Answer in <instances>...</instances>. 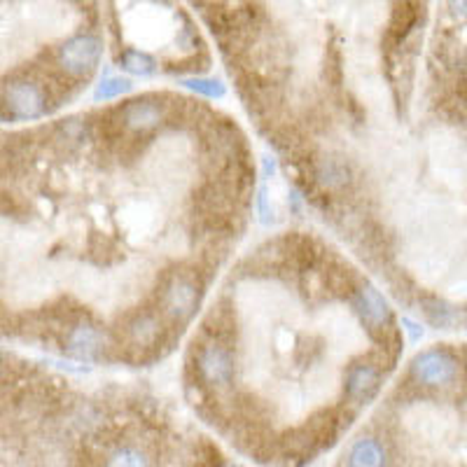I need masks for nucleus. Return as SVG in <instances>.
Segmentation results:
<instances>
[{
	"instance_id": "obj_1",
	"label": "nucleus",
	"mask_w": 467,
	"mask_h": 467,
	"mask_svg": "<svg viewBox=\"0 0 467 467\" xmlns=\"http://www.w3.org/2000/svg\"><path fill=\"white\" fill-rule=\"evenodd\" d=\"M202 292L203 287L194 281L190 271H175L161 287L160 302L164 304L169 318H173L178 325H185L187 320H192V316L197 314Z\"/></svg>"
},
{
	"instance_id": "obj_2",
	"label": "nucleus",
	"mask_w": 467,
	"mask_h": 467,
	"mask_svg": "<svg viewBox=\"0 0 467 467\" xmlns=\"http://www.w3.org/2000/svg\"><path fill=\"white\" fill-rule=\"evenodd\" d=\"M194 377L203 386L227 388L234 379V353L232 346L203 341L194 348Z\"/></svg>"
},
{
	"instance_id": "obj_3",
	"label": "nucleus",
	"mask_w": 467,
	"mask_h": 467,
	"mask_svg": "<svg viewBox=\"0 0 467 467\" xmlns=\"http://www.w3.org/2000/svg\"><path fill=\"white\" fill-rule=\"evenodd\" d=\"M103 54L101 40L96 36H75L70 37L68 43H64V47L58 49V61L64 66L66 75H75V78H82V75H89L91 70L99 66V58Z\"/></svg>"
},
{
	"instance_id": "obj_4",
	"label": "nucleus",
	"mask_w": 467,
	"mask_h": 467,
	"mask_svg": "<svg viewBox=\"0 0 467 467\" xmlns=\"http://www.w3.org/2000/svg\"><path fill=\"white\" fill-rule=\"evenodd\" d=\"M5 106L16 119H36L47 110V91L33 80H15L5 89Z\"/></svg>"
},
{
	"instance_id": "obj_5",
	"label": "nucleus",
	"mask_w": 467,
	"mask_h": 467,
	"mask_svg": "<svg viewBox=\"0 0 467 467\" xmlns=\"http://www.w3.org/2000/svg\"><path fill=\"white\" fill-rule=\"evenodd\" d=\"M458 374V362L449 350H428L411 365V379L420 386H446Z\"/></svg>"
},
{
	"instance_id": "obj_6",
	"label": "nucleus",
	"mask_w": 467,
	"mask_h": 467,
	"mask_svg": "<svg viewBox=\"0 0 467 467\" xmlns=\"http://www.w3.org/2000/svg\"><path fill=\"white\" fill-rule=\"evenodd\" d=\"M119 115H122L124 127L136 133L152 131L166 119L161 96L152 94L140 96V99H133V101L119 106Z\"/></svg>"
},
{
	"instance_id": "obj_7",
	"label": "nucleus",
	"mask_w": 467,
	"mask_h": 467,
	"mask_svg": "<svg viewBox=\"0 0 467 467\" xmlns=\"http://www.w3.org/2000/svg\"><path fill=\"white\" fill-rule=\"evenodd\" d=\"M350 299H353V304H356V308L360 311L362 320H365V325L369 327L372 335L393 327V311H390V306H388V302L381 297V292H379L377 287L367 285V283L362 285L360 283Z\"/></svg>"
},
{
	"instance_id": "obj_8",
	"label": "nucleus",
	"mask_w": 467,
	"mask_h": 467,
	"mask_svg": "<svg viewBox=\"0 0 467 467\" xmlns=\"http://www.w3.org/2000/svg\"><path fill=\"white\" fill-rule=\"evenodd\" d=\"M379 386H381V372L369 362H358L346 374V395L353 404L369 402L379 393Z\"/></svg>"
},
{
	"instance_id": "obj_9",
	"label": "nucleus",
	"mask_w": 467,
	"mask_h": 467,
	"mask_svg": "<svg viewBox=\"0 0 467 467\" xmlns=\"http://www.w3.org/2000/svg\"><path fill=\"white\" fill-rule=\"evenodd\" d=\"M346 467H388V449L377 437H360L346 453Z\"/></svg>"
},
{
	"instance_id": "obj_10",
	"label": "nucleus",
	"mask_w": 467,
	"mask_h": 467,
	"mask_svg": "<svg viewBox=\"0 0 467 467\" xmlns=\"http://www.w3.org/2000/svg\"><path fill=\"white\" fill-rule=\"evenodd\" d=\"M314 181L320 190H341L350 182V166L339 157L314 161Z\"/></svg>"
},
{
	"instance_id": "obj_11",
	"label": "nucleus",
	"mask_w": 467,
	"mask_h": 467,
	"mask_svg": "<svg viewBox=\"0 0 467 467\" xmlns=\"http://www.w3.org/2000/svg\"><path fill=\"white\" fill-rule=\"evenodd\" d=\"M103 467H154L152 456L136 444H115L108 451Z\"/></svg>"
},
{
	"instance_id": "obj_12",
	"label": "nucleus",
	"mask_w": 467,
	"mask_h": 467,
	"mask_svg": "<svg viewBox=\"0 0 467 467\" xmlns=\"http://www.w3.org/2000/svg\"><path fill=\"white\" fill-rule=\"evenodd\" d=\"M416 22H419V10L416 5H400L393 12V19H390V26H388V45H402L409 37V33L414 31Z\"/></svg>"
},
{
	"instance_id": "obj_13",
	"label": "nucleus",
	"mask_w": 467,
	"mask_h": 467,
	"mask_svg": "<svg viewBox=\"0 0 467 467\" xmlns=\"http://www.w3.org/2000/svg\"><path fill=\"white\" fill-rule=\"evenodd\" d=\"M119 64L133 75H152L157 64H154V58L148 57L145 52H139V49H124L119 54Z\"/></svg>"
},
{
	"instance_id": "obj_14",
	"label": "nucleus",
	"mask_w": 467,
	"mask_h": 467,
	"mask_svg": "<svg viewBox=\"0 0 467 467\" xmlns=\"http://www.w3.org/2000/svg\"><path fill=\"white\" fill-rule=\"evenodd\" d=\"M131 80H127V78H119V75H106L101 80V85H99V89H96L94 99L96 101H110V99H117V96L127 94V91H131Z\"/></svg>"
},
{
	"instance_id": "obj_15",
	"label": "nucleus",
	"mask_w": 467,
	"mask_h": 467,
	"mask_svg": "<svg viewBox=\"0 0 467 467\" xmlns=\"http://www.w3.org/2000/svg\"><path fill=\"white\" fill-rule=\"evenodd\" d=\"M423 306H425L423 311L428 314V318H431L435 325H440V327H449V325L456 320V314H453L451 308L446 306V304L437 302V299H425Z\"/></svg>"
},
{
	"instance_id": "obj_16",
	"label": "nucleus",
	"mask_w": 467,
	"mask_h": 467,
	"mask_svg": "<svg viewBox=\"0 0 467 467\" xmlns=\"http://www.w3.org/2000/svg\"><path fill=\"white\" fill-rule=\"evenodd\" d=\"M185 87H190L197 94L208 96V99H220L224 94V85L220 80H211V78H192L185 80Z\"/></svg>"
},
{
	"instance_id": "obj_17",
	"label": "nucleus",
	"mask_w": 467,
	"mask_h": 467,
	"mask_svg": "<svg viewBox=\"0 0 467 467\" xmlns=\"http://www.w3.org/2000/svg\"><path fill=\"white\" fill-rule=\"evenodd\" d=\"M229 467H239V465H229Z\"/></svg>"
}]
</instances>
